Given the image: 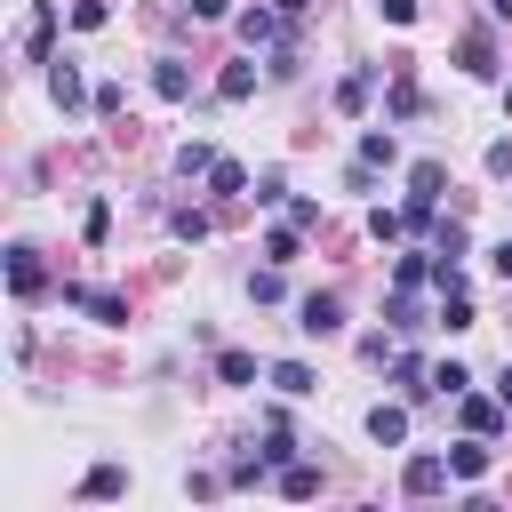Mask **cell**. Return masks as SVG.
Here are the masks:
<instances>
[{
	"label": "cell",
	"instance_id": "1",
	"mask_svg": "<svg viewBox=\"0 0 512 512\" xmlns=\"http://www.w3.org/2000/svg\"><path fill=\"white\" fill-rule=\"evenodd\" d=\"M400 488H408V496H440V488H448V456H416V464L400 472Z\"/></svg>",
	"mask_w": 512,
	"mask_h": 512
},
{
	"label": "cell",
	"instance_id": "2",
	"mask_svg": "<svg viewBox=\"0 0 512 512\" xmlns=\"http://www.w3.org/2000/svg\"><path fill=\"white\" fill-rule=\"evenodd\" d=\"M40 280H48L40 256H32V248H8V288H16V296H40Z\"/></svg>",
	"mask_w": 512,
	"mask_h": 512
},
{
	"label": "cell",
	"instance_id": "3",
	"mask_svg": "<svg viewBox=\"0 0 512 512\" xmlns=\"http://www.w3.org/2000/svg\"><path fill=\"white\" fill-rule=\"evenodd\" d=\"M296 328H312V336H336V328H344V304H336V296H304V320H296Z\"/></svg>",
	"mask_w": 512,
	"mask_h": 512
},
{
	"label": "cell",
	"instance_id": "4",
	"mask_svg": "<svg viewBox=\"0 0 512 512\" xmlns=\"http://www.w3.org/2000/svg\"><path fill=\"white\" fill-rule=\"evenodd\" d=\"M464 424H472V432L488 440V432L504 424V400H480V392H464Z\"/></svg>",
	"mask_w": 512,
	"mask_h": 512
},
{
	"label": "cell",
	"instance_id": "5",
	"mask_svg": "<svg viewBox=\"0 0 512 512\" xmlns=\"http://www.w3.org/2000/svg\"><path fill=\"white\" fill-rule=\"evenodd\" d=\"M368 432H376L384 448H392V440H408V408H384V400H376V408H368Z\"/></svg>",
	"mask_w": 512,
	"mask_h": 512
},
{
	"label": "cell",
	"instance_id": "6",
	"mask_svg": "<svg viewBox=\"0 0 512 512\" xmlns=\"http://www.w3.org/2000/svg\"><path fill=\"white\" fill-rule=\"evenodd\" d=\"M120 488H128V472H120V464H96V472L80 480V496H88V504H104V496H120Z\"/></svg>",
	"mask_w": 512,
	"mask_h": 512
},
{
	"label": "cell",
	"instance_id": "7",
	"mask_svg": "<svg viewBox=\"0 0 512 512\" xmlns=\"http://www.w3.org/2000/svg\"><path fill=\"white\" fill-rule=\"evenodd\" d=\"M456 56H464V72H472V80H488V72H496V48H488V32H472Z\"/></svg>",
	"mask_w": 512,
	"mask_h": 512
},
{
	"label": "cell",
	"instance_id": "8",
	"mask_svg": "<svg viewBox=\"0 0 512 512\" xmlns=\"http://www.w3.org/2000/svg\"><path fill=\"white\" fill-rule=\"evenodd\" d=\"M152 88H160L168 104H184V96H192V72H184V64H152Z\"/></svg>",
	"mask_w": 512,
	"mask_h": 512
},
{
	"label": "cell",
	"instance_id": "9",
	"mask_svg": "<svg viewBox=\"0 0 512 512\" xmlns=\"http://www.w3.org/2000/svg\"><path fill=\"white\" fill-rule=\"evenodd\" d=\"M216 96H224V104H240V96H256V64H224V80H216Z\"/></svg>",
	"mask_w": 512,
	"mask_h": 512
},
{
	"label": "cell",
	"instance_id": "10",
	"mask_svg": "<svg viewBox=\"0 0 512 512\" xmlns=\"http://www.w3.org/2000/svg\"><path fill=\"white\" fill-rule=\"evenodd\" d=\"M448 472H456V480H480V472H488V448H480V440L448 448Z\"/></svg>",
	"mask_w": 512,
	"mask_h": 512
},
{
	"label": "cell",
	"instance_id": "11",
	"mask_svg": "<svg viewBox=\"0 0 512 512\" xmlns=\"http://www.w3.org/2000/svg\"><path fill=\"white\" fill-rule=\"evenodd\" d=\"M240 40H248V48H264V40H280V24H272L264 8H248V16H240Z\"/></svg>",
	"mask_w": 512,
	"mask_h": 512
},
{
	"label": "cell",
	"instance_id": "12",
	"mask_svg": "<svg viewBox=\"0 0 512 512\" xmlns=\"http://www.w3.org/2000/svg\"><path fill=\"white\" fill-rule=\"evenodd\" d=\"M432 392H448V400H464V392H472V376H464L456 360H440V368H432Z\"/></svg>",
	"mask_w": 512,
	"mask_h": 512
},
{
	"label": "cell",
	"instance_id": "13",
	"mask_svg": "<svg viewBox=\"0 0 512 512\" xmlns=\"http://www.w3.org/2000/svg\"><path fill=\"white\" fill-rule=\"evenodd\" d=\"M48 32H56V8H32V24H24V48L40 56V48H48Z\"/></svg>",
	"mask_w": 512,
	"mask_h": 512
},
{
	"label": "cell",
	"instance_id": "14",
	"mask_svg": "<svg viewBox=\"0 0 512 512\" xmlns=\"http://www.w3.org/2000/svg\"><path fill=\"white\" fill-rule=\"evenodd\" d=\"M48 88H56V104H64V112L80 104V72H72V64H56V72H48Z\"/></svg>",
	"mask_w": 512,
	"mask_h": 512
},
{
	"label": "cell",
	"instance_id": "15",
	"mask_svg": "<svg viewBox=\"0 0 512 512\" xmlns=\"http://www.w3.org/2000/svg\"><path fill=\"white\" fill-rule=\"evenodd\" d=\"M360 168H392V136H384V128L360 136Z\"/></svg>",
	"mask_w": 512,
	"mask_h": 512
},
{
	"label": "cell",
	"instance_id": "16",
	"mask_svg": "<svg viewBox=\"0 0 512 512\" xmlns=\"http://www.w3.org/2000/svg\"><path fill=\"white\" fill-rule=\"evenodd\" d=\"M216 376H224V384H256V360H248V352H224Z\"/></svg>",
	"mask_w": 512,
	"mask_h": 512
},
{
	"label": "cell",
	"instance_id": "17",
	"mask_svg": "<svg viewBox=\"0 0 512 512\" xmlns=\"http://www.w3.org/2000/svg\"><path fill=\"white\" fill-rule=\"evenodd\" d=\"M272 384H280V392H312V368H304V360H280Z\"/></svg>",
	"mask_w": 512,
	"mask_h": 512
},
{
	"label": "cell",
	"instance_id": "18",
	"mask_svg": "<svg viewBox=\"0 0 512 512\" xmlns=\"http://www.w3.org/2000/svg\"><path fill=\"white\" fill-rule=\"evenodd\" d=\"M280 488H288V496H320V472H312V464H288Z\"/></svg>",
	"mask_w": 512,
	"mask_h": 512
},
{
	"label": "cell",
	"instance_id": "19",
	"mask_svg": "<svg viewBox=\"0 0 512 512\" xmlns=\"http://www.w3.org/2000/svg\"><path fill=\"white\" fill-rule=\"evenodd\" d=\"M384 24H416V0H384Z\"/></svg>",
	"mask_w": 512,
	"mask_h": 512
},
{
	"label": "cell",
	"instance_id": "20",
	"mask_svg": "<svg viewBox=\"0 0 512 512\" xmlns=\"http://www.w3.org/2000/svg\"><path fill=\"white\" fill-rule=\"evenodd\" d=\"M488 176H512V144H488Z\"/></svg>",
	"mask_w": 512,
	"mask_h": 512
},
{
	"label": "cell",
	"instance_id": "21",
	"mask_svg": "<svg viewBox=\"0 0 512 512\" xmlns=\"http://www.w3.org/2000/svg\"><path fill=\"white\" fill-rule=\"evenodd\" d=\"M192 16H224V0H192Z\"/></svg>",
	"mask_w": 512,
	"mask_h": 512
},
{
	"label": "cell",
	"instance_id": "22",
	"mask_svg": "<svg viewBox=\"0 0 512 512\" xmlns=\"http://www.w3.org/2000/svg\"><path fill=\"white\" fill-rule=\"evenodd\" d=\"M496 272H504V280H512V240H504V248H496Z\"/></svg>",
	"mask_w": 512,
	"mask_h": 512
},
{
	"label": "cell",
	"instance_id": "23",
	"mask_svg": "<svg viewBox=\"0 0 512 512\" xmlns=\"http://www.w3.org/2000/svg\"><path fill=\"white\" fill-rule=\"evenodd\" d=\"M496 400H504V408H512V368H504V376H496Z\"/></svg>",
	"mask_w": 512,
	"mask_h": 512
},
{
	"label": "cell",
	"instance_id": "24",
	"mask_svg": "<svg viewBox=\"0 0 512 512\" xmlns=\"http://www.w3.org/2000/svg\"><path fill=\"white\" fill-rule=\"evenodd\" d=\"M488 8H496V16H512V0H488Z\"/></svg>",
	"mask_w": 512,
	"mask_h": 512
},
{
	"label": "cell",
	"instance_id": "25",
	"mask_svg": "<svg viewBox=\"0 0 512 512\" xmlns=\"http://www.w3.org/2000/svg\"><path fill=\"white\" fill-rule=\"evenodd\" d=\"M280 8H288V16H296V8H312V0H280Z\"/></svg>",
	"mask_w": 512,
	"mask_h": 512
},
{
	"label": "cell",
	"instance_id": "26",
	"mask_svg": "<svg viewBox=\"0 0 512 512\" xmlns=\"http://www.w3.org/2000/svg\"><path fill=\"white\" fill-rule=\"evenodd\" d=\"M504 112H512V88H504Z\"/></svg>",
	"mask_w": 512,
	"mask_h": 512
}]
</instances>
